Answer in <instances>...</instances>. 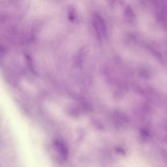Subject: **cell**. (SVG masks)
Instances as JSON below:
<instances>
[{
	"mask_svg": "<svg viewBox=\"0 0 167 167\" xmlns=\"http://www.w3.org/2000/svg\"><path fill=\"white\" fill-rule=\"evenodd\" d=\"M93 25L95 31L99 39L101 40L102 37H106L107 31L106 22L100 15L95 14L93 17Z\"/></svg>",
	"mask_w": 167,
	"mask_h": 167,
	"instance_id": "cell-1",
	"label": "cell"
},
{
	"mask_svg": "<svg viewBox=\"0 0 167 167\" xmlns=\"http://www.w3.org/2000/svg\"><path fill=\"white\" fill-rule=\"evenodd\" d=\"M53 144L59 156L63 160H67L68 157L69 152L65 144L61 141L57 140L54 141Z\"/></svg>",
	"mask_w": 167,
	"mask_h": 167,
	"instance_id": "cell-2",
	"label": "cell"
},
{
	"mask_svg": "<svg viewBox=\"0 0 167 167\" xmlns=\"http://www.w3.org/2000/svg\"><path fill=\"white\" fill-rule=\"evenodd\" d=\"M125 14L126 16L128 17H133V12L129 6L127 7L125 10Z\"/></svg>",
	"mask_w": 167,
	"mask_h": 167,
	"instance_id": "cell-3",
	"label": "cell"
},
{
	"mask_svg": "<svg viewBox=\"0 0 167 167\" xmlns=\"http://www.w3.org/2000/svg\"><path fill=\"white\" fill-rule=\"evenodd\" d=\"M118 152L119 153L121 154L124 153V150L118 148L117 149Z\"/></svg>",
	"mask_w": 167,
	"mask_h": 167,
	"instance_id": "cell-4",
	"label": "cell"
}]
</instances>
